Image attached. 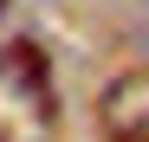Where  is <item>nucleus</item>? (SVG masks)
Here are the masks:
<instances>
[{
    "label": "nucleus",
    "mask_w": 149,
    "mask_h": 142,
    "mask_svg": "<svg viewBox=\"0 0 149 142\" xmlns=\"http://www.w3.org/2000/svg\"><path fill=\"white\" fill-rule=\"evenodd\" d=\"M0 84H13V90H26V97L39 103V116L52 110V103H45V52H39L33 39H13L7 52H0Z\"/></svg>",
    "instance_id": "2"
},
{
    "label": "nucleus",
    "mask_w": 149,
    "mask_h": 142,
    "mask_svg": "<svg viewBox=\"0 0 149 142\" xmlns=\"http://www.w3.org/2000/svg\"><path fill=\"white\" fill-rule=\"evenodd\" d=\"M97 129H104V142H149V65H136V71L104 84Z\"/></svg>",
    "instance_id": "1"
},
{
    "label": "nucleus",
    "mask_w": 149,
    "mask_h": 142,
    "mask_svg": "<svg viewBox=\"0 0 149 142\" xmlns=\"http://www.w3.org/2000/svg\"><path fill=\"white\" fill-rule=\"evenodd\" d=\"M0 7H7V0H0Z\"/></svg>",
    "instance_id": "3"
}]
</instances>
